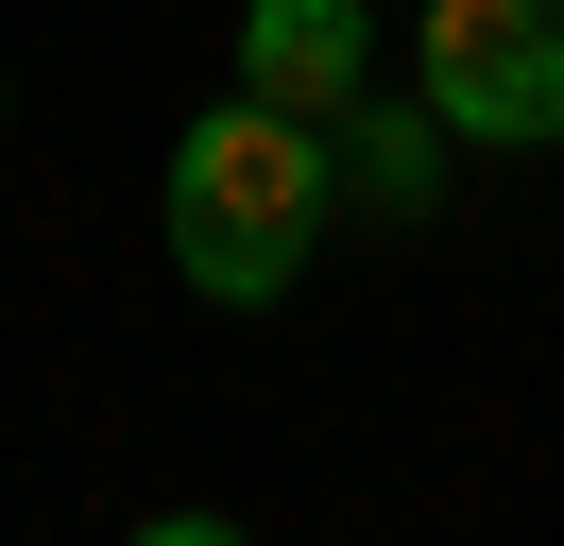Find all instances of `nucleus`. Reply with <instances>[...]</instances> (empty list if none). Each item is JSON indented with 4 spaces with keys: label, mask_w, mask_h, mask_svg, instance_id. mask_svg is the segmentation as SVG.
Returning <instances> with one entry per match:
<instances>
[{
    "label": "nucleus",
    "mask_w": 564,
    "mask_h": 546,
    "mask_svg": "<svg viewBox=\"0 0 564 546\" xmlns=\"http://www.w3.org/2000/svg\"><path fill=\"white\" fill-rule=\"evenodd\" d=\"M325 222V120H274V102H223V120H188L172 154V256L206 307H274L291 256H308Z\"/></svg>",
    "instance_id": "obj_1"
},
{
    "label": "nucleus",
    "mask_w": 564,
    "mask_h": 546,
    "mask_svg": "<svg viewBox=\"0 0 564 546\" xmlns=\"http://www.w3.org/2000/svg\"><path fill=\"white\" fill-rule=\"evenodd\" d=\"M427 120L547 154L564 136V0H427Z\"/></svg>",
    "instance_id": "obj_2"
},
{
    "label": "nucleus",
    "mask_w": 564,
    "mask_h": 546,
    "mask_svg": "<svg viewBox=\"0 0 564 546\" xmlns=\"http://www.w3.org/2000/svg\"><path fill=\"white\" fill-rule=\"evenodd\" d=\"M359 68H377L359 0H257L240 18V102H274V120H343Z\"/></svg>",
    "instance_id": "obj_3"
}]
</instances>
